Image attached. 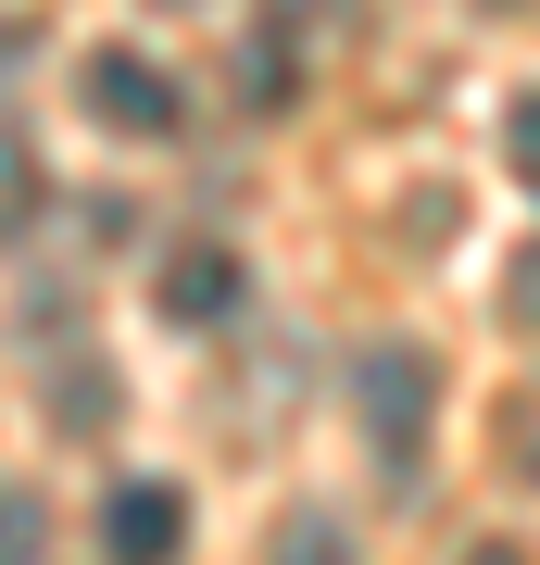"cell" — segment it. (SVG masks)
Returning <instances> with one entry per match:
<instances>
[{"label": "cell", "mask_w": 540, "mask_h": 565, "mask_svg": "<svg viewBox=\"0 0 540 565\" xmlns=\"http://www.w3.org/2000/svg\"><path fill=\"white\" fill-rule=\"evenodd\" d=\"M427 415H441V364H427L415 340H364V352H352V427L378 440V465H390V478H415Z\"/></svg>", "instance_id": "obj_1"}, {"label": "cell", "mask_w": 540, "mask_h": 565, "mask_svg": "<svg viewBox=\"0 0 540 565\" xmlns=\"http://www.w3.org/2000/svg\"><path fill=\"white\" fill-rule=\"evenodd\" d=\"M177 541H189V490L177 478H126L100 503V565H177Z\"/></svg>", "instance_id": "obj_2"}, {"label": "cell", "mask_w": 540, "mask_h": 565, "mask_svg": "<svg viewBox=\"0 0 540 565\" xmlns=\"http://www.w3.org/2000/svg\"><path fill=\"white\" fill-rule=\"evenodd\" d=\"M88 114L114 139H177V76L139 63V51H88Z\"/></svg>", "instance_id": "obj_3"}, {"label": "cell", "mask_w": 540, "mask_h": 565, "mask_svg": "<svg viewBox=\"0 0 540 565\" xmlns=\"http://www.w3.org/2000/svg\"><path fill=\"white\" fill-rule=\"evenodd\" d=\"M163 315H177V327H226V315H240L252 302V277H240V252H214V239H189V252H163Z\"/></svg>", "instance_id": "obj_4"}, {"label": "cell", "mask_w": 540, "mask_h": 565, "mask_svg": "<svg viewBox=\"0 0 540 565\" xmlns=\"http://www.w3.org/2000/svg\"><path fill=\"white\" fill-rule=\"evenodd\" d=\"M264 565H352V527L301 503V515H277V553H264Z\"/></svg>", "instance_id": "obj_5"}, {"label": "cell", "mask_w": 540, "mask_h": 565, "mask_svg": "<svg viewBox=\"0 0 540 565\" xmlns=\"http://www.w3.org/2000/svg\"><path fill=\"white\" fill-rule=\"evenodd\" d=\"M63 415L100 427V415H114V377H100V364H63Z\"/></svg>", "instance_id": "obj_6"}, {"label": "cell", "mask_w": 540, "mask_h": 565, "mask_svg": "<svg viewBox=\"0 0 540 565\" xmlns=\"http://www.w3.org/2000/svg\"><path fill=\"white\" fill-rule=\"evenodd\" d=\"M502 151H516V177L540 189V88H528V102H516V114H502Z\"/></svg>", "instance_id": "obj_7"}, {"label": "cell", "mask_w": 540, "mask_h": 565, "mask_svg": "<svg viewBox=\"0 0 540 565\" xmlns=\"http://www.w3.org/2000/svg\"><path fill=\"white\" fill-rule=\"evenodd\" d=\"M502 302H516V327H540V252H516V277H502Z\"/></svg>", "instance_id": "obj_8"}, {"label": "cell", "mask_w": 540, "mask_h": 565, "mask_svg": "<svg viewBox=\"0 0 540 565\" xmlns=\"http://www.w3.org/2000/svg\"><path fill=\"white\" fill-rule=\"evenodd\" d=\"M13 565H39V490H13Z\"/></svg>", "instance_id": "obj_9"}, {"label": "cell", "mask_w": 540, "mask_h": 565, "mask_svg": "<svg viewBox=\"0 0 540 565\" xmlns=\"http://www.w3.org/2000/svg\"><path fill=\"white\" fill-rule=\"evenodd\" d=\"M516 478H540V403L516 415Z\"/></svg>", "instance_id": "obj_10"}, {"label": "cell", "mask_w": 540, "mask_h": 565, "mask_svg": "<svg viewBox=\"0 0 540 565\" xmlns=\"http://www.w3.org/2000/svg\"><path fill=\"white\" fill-rule=\"evenodd\" d=\"M289 13H340V0H289Z\"/></svg>", "instance_id": "obj_11"}, {"label": "cell", "mask_w": 540, "mask_h": 565, "mask_svg": "<svg viewBox=\"0 0 540 565\" xmlns=\"http://www.w3.org/2000/svg\"><path fill=\"white\" fill-rule=\"evenodd\" d=\"M478 565H516V553H478Z\"/></svg>", "instance_id": "obj_12"}]
</instances>
